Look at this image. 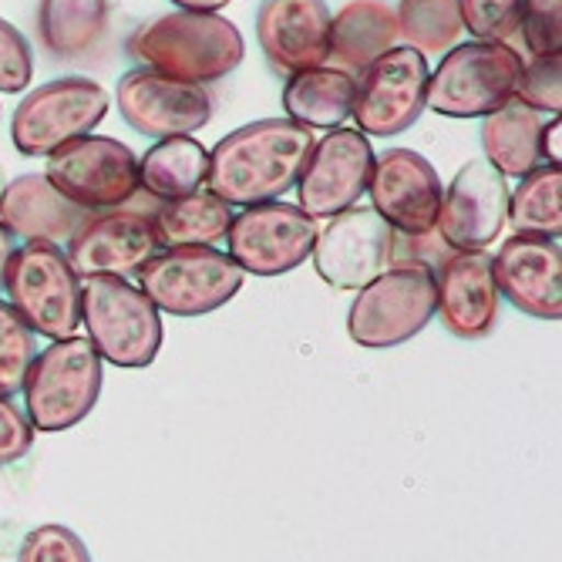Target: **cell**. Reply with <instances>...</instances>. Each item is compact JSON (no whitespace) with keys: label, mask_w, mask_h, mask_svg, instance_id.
I'll return each instance as SVG.
<instances>
[{"label":"cell","mask_w":562,"mask_h":562,"mask_svg":"<svg viewBox=\"0 0 562 562\" xmlns=\"http://www.w3.org/2000/svg\"><path fill=\"white\" fill-rule=\"evenodd\" d=\"M314 128L293 119L249 122L210 151L206 186L226 206H257V202L283 199L311 159Z\"/></svg>","instance_id":"cell-1"},{"label":"cell","mask_w":562,"mask_h":562,"mask_svg":"<svg viewBox=\"0 0 562 562\" xmlns=\"http://www.w3.org/2000/svg\"><path fill=\"white\" fill-rule=\"evenodd\" d=\"M128 55L138 68L213 85L243 65L246 41L229 18L210 11H172L142 24L128 37Z\"/></svg>","instance_id":"cell-2"},{"label":"cell","mask_w":562,"mask_h":562,"mask_svg":"<svg viewBox=\"0 0 562 562\" xmlns=\"http://www.w3.org/2000/svg\"><path fill=\"white\" fill-rule=\"evenodd\" d=\"M105 361L98 357L88 337H61L50 340L24 378V404L34 431L58 435L81 425L98 404L101 381H105Z\"/></svg>","instance_id":"cell-3"},{"label":"cell","mask_w":562,"mask_h":562,"mask_svg":"<svg viewBox=\"0 0 562 562\" xmlns=\"http://www.w3.org/2000/svg\"><path fill=\"white\" fill-rule=\"evenodd\" d=\"M522 78V55L505 41H469L441 55L428 71L425 109L445 119H485L516 98Z\"/></svg>","instance_id":"cell-4"},{"label":"cell","mask_w":562,"mask_h":562,"mask_svg":"<svg viewBox=\"0 0 562 562\" xmlns=\"http://www.w3.org/2000/svg\"><path fill=\"white\" fill-rule=\"evenodd\" d=\"M8 303L31 334L61 340L81 327V280L58 243L24 239L4 267Z\"/></svg>","instance_id":"cell-5"},{"label":"cell","mask_w":562,"mask_h":562,"mask_svg":"<svg viewBox=\"0 0 562 562\" xmlns=\"http://www.w3.org/2000/svg\"><path fill=\"white\" fill-rule=\"evenodd\" d=\"M81 324L101 361L122 371L148 368L162 347V317L128 277H85Z\"/></svg>","instance_id":"cell-6"},{"label":"cell","mask_w":562,"mask_h":562,"mask_svg":"<svg viewBox=\"0 0 562 562\" xmlns=\"http://www.w3.org/2000/svg\"><path fill=\"white\" fill-rule=\"evenodd\" d=\"M357 293L347 334L364 350L401 347L435 321V270L422 260L387 267Z\"/></svg>","instance_id":"cell-7"},{"label":"cell","mask_w":562,"mask_h":562,"mask_svg":"<svg viewBox=\"0 0 562 562\" xmlns=\"http://www.w3.org/2000/svg\"><path fill=\"white\" fill-rule=\"evenodd\" d=\"M246 273L216 246H172L138 270V290L159 314L202 317L226 306L243 290Z\"/></svg>","instance_id":"cell-8"},{"label":"cell","mask_w":562,"mask_h":562,"mask_svg":"<svg viewBox=\"0 0 562 562\" xmlns=\"http://www.w3.org/2000/svg\"><path fill=\"white\" fill-rule=\"evenodd\" d=\"M109 115V91L91 78H55L31 91L14 119L11 142L27 159H47L61 145L91 135Z\"/></svg>","instance_id":"cell-9"},{"label":"cell","mask_w":562,"mask_h":562,"mask_svg":"<svg viewBox=\"0 0 562 562\" xmlns=\"http://www.w3.org/2000/svg\"><path fill=\"white\" fill-rule=\"evenodd\" d=\"M44 179L85 213L122 210L142 189L138 156L105 135H85L50 151Z\"/></svg>","instance_id":"cell-10"},{"label":"cell","mask_w":562,"mask_h":562,"mask_svg":"<svg viewBox=\"0 0 562 562\" xmlns=\"http://www.w3.org/2000/svg\"><path fill=\"white\" fill-rule=\"evenodd\" d=\"M317 220L283 199L257 202L233 213L226 233V252L243 273L286 277L311 260L317 243Z\"/></svg>","instance_id":"cell-11"},{"label":"cell","mask_w":562,"mask_h":562,"mask_svg":"<svg viewBox=\"0 0 562 562\" xmlns=\"http://www.w3.org/2000/svg\"><path fill=\"white\" fill-rule=\"evenodd\" d=\"M428 58L415 47H391L361 71L350 119L357 132L391 138L412 128L425 112Z\"/></svg>","instance_id":"cell-12"},{"label":"cell","mask_w":562,"mask_h":562,"mask_svg":"<svg viewBox=\"0 0 562 562\" xmlns=\"http://www.w3.org/2000/svg\"><path fill=\"white\" fill-rule=\"evenodd\" d=\"M374 169L371 138L357 128H330L321 142H314L296 179V206L314 220H334L350 210L368 192Z\"/></svg>","instance_id":"cell-13"},{"label":"cell","mask_w":562,"mask_h":562,"mask_svg":"<svg viewBox=\"0 0 562 562\" xmlns=\"http://www.w3.org/2000/svg\"><path fill=\"white\" fill-rule=\"evenodd\" d=\"M119 115L142 135L172 138L192 135L213 119V94L206 85L182 81L151 68H132L115 88Z\"/></svg>","instance_id":"cell-14"},{"label":"cell","mask_w":562,"mask_h":562,"mask_svg":"<svg viewBox=\"0 0 562 562\" xmlns=\"http://www.w3.org/2000/svg\"><path fill=\"white\" fill-rule=\"evenodd\" d=\"M314 270L317 277L340 290H361L378 273H384L394 260V229L364 206H350L337 213L314 243Z\"/></svg>","instance_id":"cell-15"},{"label":"cell","mask_w":562,"mask_h":562,"mask_svg":"<svg viewBox=\"0 0 562 562\" xmlns=\"http://www.w3.org/2000/svg\"><path fill=\"white\" fill-rule=\"evenodd\" d=\"M441 179L435 166L418 156L415 148H387L384 156H374L368 195L374 213L394 229L412 239H425L435 233L438 210H441Z\"/></svg>","instance_id":"cell-16"},{"label":"cell","mask_w":562,"mask_h":562,"mask_svg":"<svg viewBox=\"0 0 562 562\" xmlns=\"http://www.w3.org/2000/svg\"><path fill=\"white\" fill-rule=\"evenodd\" d=\"M508 192L513 189L492 162H469L441 192L435 229L451 249H485L508 223Z\"/></svg>","instance_id":"cell-17"},{"label":"cell","mask_w":562,"mask_h":562,"mask_svg":"<svg viewBox=\"0 0 562 562\" xmlns=\"http://www.w3.org/2000/svg\"><path fill=\"white\" fill-rule=\"evenodd\" d=\"M498 296L519 314L555 324L562 317V246L559 236H508L492 257Z\"/></svg>","instance_id":"cell-18"},{"label":"cell","mask_w":562,"mask_h":562,"mask_svg":"<svg viewBox=\"0 0 562 562\" xmlns=\"http://www.w3.org/2000/svg\"><path fill=\"white\" fill-rule=\"evenodd\" d=\"M327 0H263L257 11V41L277 75H300L330 61Z\"/></svg>","instance_id":"cell-19"},{"label":"cell","mask_w":562,"mask_h":562,"mask_svg":"<svg viewBox=\"0 0 562 562\" xmlns=\"http://www.w3.org/2000/svg\"><path fill=\"white\" fill-rule=\"evenodd\" d=\"M498 283L485 249H454L435 273V314L462 340H482L498 324Z\"/></svg>","instance_id":"cell-20"},{"label":"cell","mask_w":562,"mask_h":562,"mask_svg":"<svg viewBox=\"0 0 562 562\" xmlns=\"http://www.w3.org/2000/svg\"><path fill=\"white\" fill-rule=\"evenodd\" d=\"M159 252L151 216L109 210L88 216L68 239V260L78 277H132Z\"/></svg>","instance_id":"cell-21"},{"label":"cell","mask_w":562,"mask_h":562,"mask_svg":"<svg viewBox=\"0 0 562 562\" xmlns=\"http://www.w3.org/2000/svg\"><path fill=\"white\" fill-rule=\"evenodd\" d=\"M88 216L91 213L68 202L44 176H18L0 195V223L14 239H47L61 246Z\"/></svg>","instance_id":"cell-22"},{"label":"cell","mask_w":562,"mask_h":562,"mask_svg":"<svg viewBox=\"0 0 562 562\" xmlns=\"http://www.w3.org/2000/svg\"><path fill=\"white\" fill-rule=\"evenodd\" d=\"M397 44V21L384 0H350L330 21V58L334 68L361 75L384 50Z\"/></svg>","instance_id":"cell-23"},{"label":"cell","mask_w":562,"mask_h":562,"mask_svg":"<svg viewBox=\"0 0 562 562\" xmlns=\"http://www.w3.org/2000/svg\"><path fill=\"white\" fill-rule=\"evenodd\" d=\"M542 125L546 115L522 105L519 98L505 101L502 109L485 115V125L479 132L485 162H492L505 179H522L526 172L542 166V148H539Z\"/></svg>","instance_id":"cell-24"},{"label":"cell","mask_w":562,"mask_h":562,"mask_svg":"<svg viewBox=\"0 0 562 562\" xmlns=\"http://www.w3.org/2000/svg\"><path fill=\"white\" fill-rule=\"evenodd\" d=\"M109 31V0H41L37 37L55 61H78Z\"/></svg>","instance_id":"cell-25"},{"label":"cell","mask_w":562,"mask_h":562,"mask_svg":"<svg viewBox=\"0 0 562 562\" xmlns=\"http://www.w3.org/2000/svg\"><path fill=\"white\" fill-rule=\"evenodd\" d=\"M357 78L340 68H306L283 85V109L306 128H340L350 119Z\"/></svg>","instance_id":"cell-26"},{"label":"cell","mask_w":562,"mask_h":562,"mask_svg":"<svg viewBox=\"0 0 562 562\" xmlns=\"http://www.w3.org/2000/svg\"><path fill=\"white\" fill-rule=\"evenodd\" d=\"M206 176H210V151L192 135L159 138L138 159V182L159 202H169V199L202 189L206 186Z\"/></svg>","instance_id":"cell-27"},{"label":"cell","mask_w":562,"mask_h":562,"mask_svg":"<svg viewBox=\"0 0 562 562\" xmlns=\"http://www.w3.org/2000/svg\"><path fill=\"white\" fill-rule=\"evenodd\" d=\"M233 223V206L213 192H189L179 199H169L151 216V229H156L159 246H213L226 239Z\"/></svg>","instance_id":"cell-28"},{"label":"cell","mask_w":562,"mask_h":562,"mask_svg":"<svg viewBox=\"0 0 562 562\" xmlns=\"http://www.w3.org/2000/svg\"><path fill=\"white\" fill-rule=\"evenodd\" d=\"M526 236H559L562 233V169L536 166L508 192V223Z\"/></svg>","instance_id":"cell-29"},{"label":"cell","mask_w":562,"mask_h":562,"mask_svg":"<svg viewBox=\"0 0 562 562\" xmlns=\"http://www.w3.org/2000/svg\"><path fill=\"white\" fill-rule=\"evenodd\" d=\"M397 37L422 55H445L465 34L458 0H401L397 11Z\"/></svg>","instance_id":"cell-30"},{"label":"cell","mask_w":562,"mask_h":562,"mask_svg":"<svg viewBox=\"0 0 562 562\" xmlns=\"http://www.w3.org/2000/svg\"><path fill=\"white\" fill-rule=\"evenodd\" d=\"M34 353H37V340L31 327L18 317L14 306L0 296V394L14 397L24 387Z\"/></svg>","instance_id":"cell-31"},{"label":"cell","mask_w":562,"mask_h":562,"mask_svg":"<svg viewBox=\"0 0 562 562\" xmlns=\"http://www.w3.org/2000/svg\"><path fill=\"white\" fill-rule=\"evenodd\" d=\"M516 98L522 105L536 109L539 115H559L562 109V58H529L522 61V78L516 88Z\"/></svg>","instance_id":"cell-32"},{"label":"cell","mask_w":562,"mask_h":562,"mask_svg":"<svg viewBox=\"0 0 562 562\" xmlns=\"http://www.w3.org/2000/svg\"><path fill=\"white\" fill-rule=\"evenodd\" d=\"M526 0H458L462 24L479 41H508L519 31Z\"/></svg>","instance_id":"cell-33"},{"label":"cell","mask_w":562,"mask_h":562,"mask_svg":"<svg viewBox=\"0 0 562 562\" xmlns=\"http://www.w3.org/2000/svg\"><path fill=\"white\" fill-rule=\"evenodd\" d=\"M18 562H91L88 546L68 526H37L24 536Z\"/></svg>","instance_id":"cell-34"},{"label":"cell","mask_w":562,"mask_h":562,"mask_svg":"<svg viewBox=\"0 0 562 562\" xmlns=\"http://www.w3.org/2000/svg\"><path fill=\"white\" fill-rule=\"evenodd\" d=\"M519 31L532 58L559 55L562 47V0H526Z\"/></svg>","instance_id":"cell-35"},{"label":"cell","mask_w":562,"mask_h":562,"mask_svg":"<svg viewBox=\"0 0 562 562\" xmlns=\"http://www.w3.org/2000/svg\"><path fill=\"white\" fill-rule=\"evenodd\" d=\"M31 81H34L31 41L11 21L0 18V91L18 94V91H27Z\"/></svg>","instance_id":"cell-36"},{"label":"cell","mask_w":562,"mask_h":562,"mask_svg":"<svg viewBox=\"0 0 562 562\" xmlns=\"http://www.w3.org/2000/svg\"><path fill=\"white\" fill-rule=\"evenodd\" d=\"M31 445H34V428L27 415L14 404V397L0 394V469L27 458Z\"/></svg>","instance_id":"cell-37"},{"label":"cell","mask_w":562,"mask_h":562,"mask_svg":"<svg viewBox=\"0 0 562 562\" xmlns=\"http://www.w3.org/2000/svg\"><path fill=\"white\" fill-rule=\"evenodd\" d=\"M539 148H542V162H549V166H559L562 162V122H559V115H552L542 125Z\"/></svg>","instance_id":"cell-38"},{"label":"cell","mask_w":562,"mask_h":562,"mask_svg":"<svg viewBox=\"0 0 562 562\" xmlns=\"http://www.w3.org/2000/svg\"><path fill=\"white\" fill-rule=\"evenodd\" d=\"M172 4L179 11H210V14H216L220 8L229 4V0H172Z\"/></svg>","instance_id":"cell-39"},{"label":"cell","mask_w":562,"mask_h":562,"mask_svg":"<svg viewBox=\"0 0 562 562\" xmlns=\"http://www.w3.org/2000/svg\"><path fill=\"white\" fill-rule=\"evenodd\" d=\"M11 252H14V236L8 233L4 223H0V283H4V267L11 260Z\"/></svg>","instance_id":"cell-40"},{"label":"cell","mask_w":562,"mask_h":562,"mask_svg":"<svg viewBox=\"0 0 562 562\" xmlns=\"http://www.w3.org/2000/svg\"><path fill=\"white\" fill-rule=\"evenodd\" d=\"M4 189H8V176H4V166H0V195H4Z\"/></svg>","instance_id":"cell-41"}]
</instances>
